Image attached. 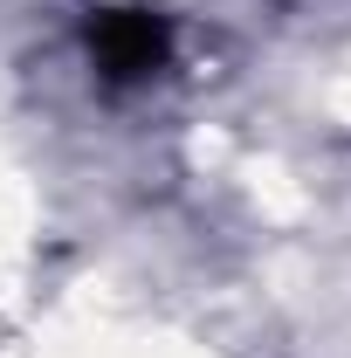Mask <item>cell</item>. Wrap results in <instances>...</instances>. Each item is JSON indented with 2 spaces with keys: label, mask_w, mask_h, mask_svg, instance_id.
Instances as JSON below:
<instances>
[{
  "label": "cell",
  "mask_w": 351,
  "mask_h": 358,
  "mask_svg": "<svg viewBox=\"0 0 351 358\" xmlns=\"http://www.w3.org/2000/svg\"><path fill=\"white\" fill-rule=\"evenodd\" d=\"M83 48L110 90H131V83H152L173 62V28L152 7H96L83 21Z\"/></svg>",
  "instance_id": "cell-1"
}]
</instances>
